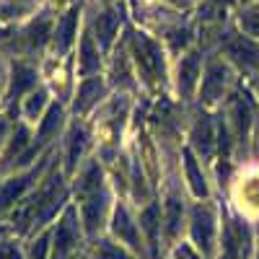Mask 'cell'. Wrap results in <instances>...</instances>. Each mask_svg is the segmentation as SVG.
I'll use <instances>...</instances> for the list:
<instances>
[{"mask_svg":"<svg viewBox=\"0 0 259 259\" xmlns=\"http://www.w3.org/2000/svg\"><path fill=\"white\" fill-rule=\"evenodd\" d=\"M241 24H244V29L249 31V34H259V13H244V18H241Z\"/></svg>","mask_w":259,"mask_h":259,"instance_id":"4316f807","label":"cell"},{"mask_svg":"<svg viewBox=\"0 0 259 259\" xmlns=\"http://www.w3.org/2000/svg\"><path fill=\"white\" fill-rule=\"evenodd\" d=\"M50 31V18H39V24H34L29 31H26V41H29V47H41V41H45Z\"/></svg>","mask_w":259,"mask_h":259,"instance_id":"603a6c76","label":"cell"},{"mask_svg":"<svg viewBox=\"0 0 259 259\" xmlns=\"http://www.w3.org/2000/svg\"><path fill=\"white\" fill-rule=\"evenodd\" d=\"M194 145L202 150V156H210L212 133H210V122H207V117H200V122L194 124Z\"/></svg>","mask_w":259,"mask_h":259,"instance_id":"ffe728a7","label":"cell"},{"mask_svg":"<svg viewBox=\"0 0 259 259\" xmlns=\"http://www.w3.org/2000/svg\"><path fill=\"white\" fill-rule=\"evenodd\" d=\"M184 166H187V177H189L192 192L197 194V197H205V194H207V187H205V179H202V174L197 171V161H194L192 150H184Z\"/></svg>","mask_w":259,"mask_h":259,"instance_id":"ac0fdd59","label":"cell"},{"mask_svg":"<svg viewBox=\"0 0 259 259\" xmlns=\"http://www.w3.org/2000/svg\"><path fill=\"white\" fill-rule=\"evenodd\" d=\"M96 259H133L130 254H124L119 246L109 244V241H101L99 249H96Z\"/></svg>","mask_w":259,"mask_h":259,"instance_id":"cb8c5ba5","label":"cell"},{"mask_svg":"<svg viewBox=\"0 0 259 259\" xmlns=\"http://www.w3.org/2000/svg\"><path fill=\"white\" fill-rule=\"evenodd\" d=\"M101 212H104V194L101 189L89 194V197L83 200V223H85V231L94 233L101 223Z\"/></svg>","mask_w":259,"mask_h":259,"instance_id":"ba28073f","label":"cell"},{"mask_svg":"<svg viewBox=\"0 0 259 259\" xmlns=\"http://www.w3.org/2000/svg\"><path fill=\"white\" fill-rule=\"evenodd\" d=\"M218 3H231V0H218Z\"/></svg>","mask_w":259,"mask_h":259,"instance_id":"1f68e13d","label":"cell"},{"mask_svg":"<svg viewBox=\"0 0 259 259\" xmlns=\"http://www.w3.org/2000/svg\"><path fill=\"white\" fill-rule=\"evenodd\" d=\"M197 75H200V55H189L184 62H182V68H179V91L184 96H189L194 91V83H197Z\"/></svg>","mask_w":259,"mask_h":259,"instance_id":"9c48e42d","label":"cell"},{"mask_svg":"<svg viewBox=\"0 0 259 259\" xmlns=\"http://www.w3.org/2000/svg\"><path fill=\"white\" fill-rule=\"evenodd\" d=\"M34 78L36 73L29 68V65H16L13 68V85H11V99H18L21 94H24L26 89H31L34 85Z\"/></svg>","mask_w":259,"mask_h":259,"instance_id":"9a60e30c","label":"cell"},{"mask_svg":"<svg viewBox=\"0 0 259 259\" xmlns=\"http://www.w3.org/2000/svg\"><path fill=\"white\" fill-rule=\"evenodd\" d=\"M45 254H47V239H39L36 246L31 249V259H45Z\"/></svg>","mask_w":259,"mask_h":259,"instance_id":"f546056e","label":"cell"},{"mask_svg":"<svg viewBox=\"0 0 259 259\" xmlns=\"http://www.w3.org/2000/svg\"><path fill=\"white\" fill-rule=\"evenodd\" d=\"M114 233L119 236L122 241H127L133 249H140V239H138L135 223L130 221V215H127L124 207H117V212H114Z\"/></svg>","mask_w":259,"mask_h":259,"instance_id":"30bf717a","label":"cell"},{"mask_svg":"<svg viewBox=\"0 0 259 259\" xmlns=\"http://www.w3.org/2000/svg\"><path fill=\"white\" fill-rule=\"evenodd\" d=\"M140 223H143L150 244H153V249H156V241H158V207L156 205H148L145 212H143V218H140Z\"/></svg>","mask_w":259,"mask_h":259,"instance_id":"44dd1931","label":"cell"},{"mask_svg":"<svg viewBox=\"0 0 259 259\" xmlns=\"http://www.w3.org/2000/svg\"><path fill=\"white\" fill-rule=\"evenodd\" d=\"M60 124H62V109L55 104V106H50V112H47V117H45V122H41V127H39V135H36V143L26 150L24 156H21V161L18 163H29V158L36 153V150L45 145V143H50V138L52 135H57V130H60Z\"/></svg>","mask_w":259,"mask_h":259,"instance_id":"3957f363","label":"cell"},{"mask_svg":"<svg viewBox=\"0 0 259 259\" xmlns=\"http://www.w3.org/2000/svg\"><path fill=\"white\" fill-rule=\"evenodd\" d=\"M75 24H78V8H73L68 16L62 18V24L57 26V36H55V47H57V52H68V47L73 45Z\"/></svg>","mask_w":259,"mask_h":259,"instance_id":"8fae6325","label":"cell"},{"mask_svg":"<svg viewBox=\"0 0 259 259\" xmlns=\"http://www.w3.org/2000/svg\"><path fill=\"white\" fill-rule=\"evenodd\" d=\"M21 3H31V0H21Z\"/></svg>","mask_w":259,"mask_h":259,"instance_id":"d6a6232c","label":"cell"},{"mask_svg":"<svg viewBox=\"0 0 259 259\" xmlns=\"http://www.w3.org/2000/svg\"><path fill=\"white\" fill-rule=\"evenodd\" d=\"M45 99H47V94L45 91H36L31 99H29V104H26V117H36L39 114V109H41V106H45Z\"/></svg>","mask_w":259,"mask_h":259,"instance_id":"484cf974","label":"cell"},{"mask_svg":"<svg viewBox=\"0 0 259 259\" xmlns=\"http://www.w3.org/2000/svg\"><path fill=\"white\" fill-rule=\"evenodd\" d=\"M0 259H21L18 246H16V244H11V241H6L3 246H0Z\"/></svg>","mask_w":259,"mask_h":259,"instance_id":"83f0119b","label":"cell"},{"mask_svg":"<svg viewBox=\"0 0 259 259\" xmlns=\"http://www.w3.org/2000/svg\"><path fill=\"white\" fill-rule=\"evenodd\" d=\"M228 55L244 68H259V45H254L251 39H233L228 45Z\"/></svg>","mask_w":259,"mask_h":259,"instance_id":"8992f818","label":"cell"},{"mask_svg":"<svg viewBox=\"0 0 259 259\" xmlns=\"http://www.w3.org/2000/svg\"><path fill=\"white\" fill-rule=\"evenodd\" d=\"M249 117H251L249 104H246L241 96H236V101H233V124H236V133H239V138H244V135H246Z\"/></svg>","mask_w":259,"mask_h":259,"instance_id":"d6986e66","label":"cell"},{"mask_svg":"<svg viewBox=\"0 0 259 259\" xmlns=\"http://www.w3.org/2000/svg\"><path fill=\"white\" fill-rule=\"evenodd\" d=\"M75 189H78V197H80V200H85L89 194L99 192V189H101V168H99L96 163H91V166L80 174Z\"/></svg>","mask_w":259,"mask_h":259,"instance_id":"4fadbf2b","label":"cell"},{"mask_svg":"<svg viewBox=\"0 0 259 259\" xmlns=\"http://www.w3.org/2000/svg\"><path fill=\"white\" fill-rule=\"evenodd\" d=\"M177 256H179V259H200V256L194 254V251H192L189 246H182V249L177 251Z\"/></svg>","mask_w":259,"mask_h":259,"instance_id":"4dcf8cb0","label":"cell"},{"mask_svg":"<svg viewBox=\"0 0 259 259\" xmlns=\"http://www.w3.org/2000/svg\"><path fill=\"white\" fill-rule=\"evenodd\" d=\"M223 259H236V239H233V231H226V254Z\"/></svg>","mask_w":259,"mask_h":259,"instance_id":"f1b7e54d","label":"cell"},{"mask_svg":"<svg viewBox=\"0 0 259 259\" xmlns=\"http://www.w3.org/2000/svg\"><path fill=\"white\" fill-rule=\"evenodd\" d=\"M133 47H135V57H138L140 70L148 78L163 75V57H161V50L153 45V41H150L148 36H143V34H135L133 36Z\"/></svg>","mask_w":259,"mask_h":259,"instance_id":"6da1fadb","label":"cell"},{"mask_svg":"<svg viewBox=\"0 0 259 259\" xmlns=\"http://www.w3.org/2000/svg\"><path fill=\"white\" fill-rule=\"evenodd\" d=\"M226 78H228L226 65H221V62H210L207 65V73L202 78V96H205V101H215V99L223 94Z\"/></svg>","mask_w":259,"mask_h":259,"instance_id":"5b68a950","label":"cell"},{"mask_svg":"<svg viewBox=\"0 0 259 259\" xmlns=\"http://www.w3.org/2000/svg\"><path fill=\"white\" fill-rule=\"evenodd\" d=\"M212 231H215V218L210 207H197L192 215V236L194 241L202 246V251H210L212 246Z\"/></svg>","mask_w":259,"mask_h":259,"instance_id":"277c9868","label":"cell"},{"mask_svg":"<svg viewBox=\"0 0 259 259\" xmlns=\"http://www.w3.org/2000/svg\"><path fill=\"white\" fill-rule=\"evenodd\" d=\"M117 29H119V18L112 13V11H106V13H101L99 18H96V31H99V45L106 50L112 45V39H114V34H117Z\"/></svg>","mask_w":259,"mask_h":259,"instance_id":"7c38bea8","label":"cell"},{"mask_svg":"<svg viewBox=\"0 0 259 259\" xmlns=\"http://www.w3.org/2000/svg\"><path fill=\"white\" fill-rule=\"evenodd\" d=\"M179 223H182V202L168 200L166 202V233L168 236H177Z\"/></svg>","mask_w":259,"mask_h":259,"instance_id":"7402d4cb","label":"cell"},{"mask_svg":"<svg viewBox=\"0 0 259 259\" xmlns=\"http://www.w3.org/2000/svg\"><path fill=\"white\" fill-rule=\"evenodd\" d=\"M78 246V223H75V210H68L55 233V259H68Z\"/></svg>","mask_w":259,"mask_h":259,"instance_id":"7a4b0ae2","label":"cell"},{"mask_svg":"<svg viewBox=\"0 0 259 259\" xmlns=\"http://www.w3.org/2000/svg\"><path fill=\"white\" fill-rule=\"evenodd\" d=\"M26 140H29V133H26L24 127H18V130H16V138H13V143H11V150L6 153V163H8L11 158H13V153H16V150L26 148Z\"/></svg>","mask_w":259,"mask_h":259,"instance_id":"d4e9b609","label":"cell"},{"mask_svg":"<svg viewBox=\"0 0 259 259\" xmlns=\"http://www.w3.org/2000/svg\"><path fill=\"white\" fill-rule=\"evenodd\" d=\"M99 62H101V57H99V52L94 50L91 36H83V45H80V73H83V75L96 73V70H99Z\"/></svg>","mask_w":259,"mask_h":259,"instance_id":"2e32d148","label":"cell"},{"mask_svg":"<svg viewBox=\"0 0 259 259\" xmlns=\"http://www.w3.org/2000/svg\"><path fill=\"white\" fill-rule=\"evenodd\" d=\"M104 94V85H101V80L99 78H91V80H85L83 85H80V91H78V101H75V109L78 112H85L89 106L99 99Z\"/></svg>","mask_w":259,"mask_h":259,"instance_id":"5bb4252c","label":"cell"},{"mask_svg":"<svg viewBox=\"0 0 259 259\" xmlns=\"http://www.w3.org/2000/svg\"><path fill=\"white\" fill-rule=\"evenodd\" d=\"M83 148H85V130L83 127H73L70 130V140H68V171L75 168L80 153H83Z\"/></svg>","mask_w":259,"mask_h":259,"instance_id":"e0dca14e","label":"cell"},{"mask_svg":"<svg viewBox=\"0 0 259 259\" xmlns=\"http://www.w3.org/2000/svg\"><path fill=\"white\" fill-rule=\"evenodd\" d=\"M31 179H36V171H31V174H26V177L11 179V182H6L3 187H0V210H6L8 205H13V202L21 197V194L29 189Z\"/></svg>","mask_w":259,"mask_h":259,"instance_id":"52a82bcc","label":"cell"}]
</instances>
